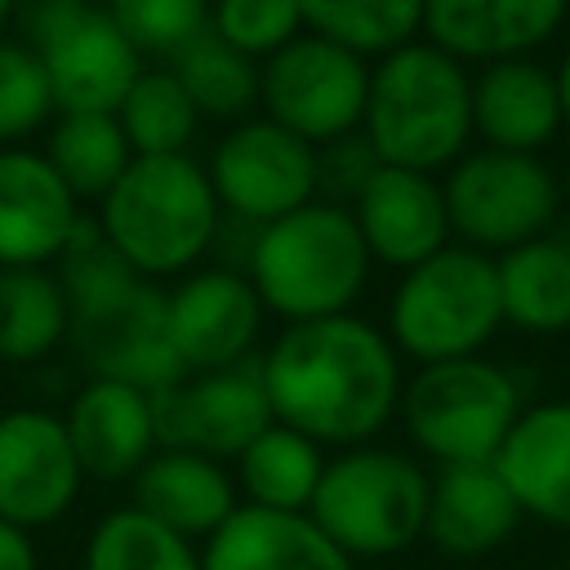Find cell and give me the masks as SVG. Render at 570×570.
Returning <instances> with one entry per match:
<instances>
[{
    "instance_id": "6da1fadb",
    "label": "cell",
    "mask_w": 570,
    "mask_h": 570,
    "mask_svg": "<svg viewBox=\"0 0 570 570\" xmlns=\"http://www.w3.org/2000/svg\"><path fill=\"white\" fill-rule=\"evenodd\" d=\"M272 419L321 450L370 445L401 410V352L365 316L285 325L258 356Z\"/></svg>"
},
{
    "instance_id": "7a4b0ae2",
    "label": "cell",
    "mask_w": 570,
    "mask_h": 570,
    "mask_svg": "<svg viewBox=\"0 0 570 570\" xmlns=\"http://www.w3.org/2000/svg\"><path fill=\"white\" fill-rule=\"evenodd\" d=\"M361 134L379 165L441 174L472 151V71L436 49L410 40L370 67Z\"/></svg>"
},
{
    "instance_id": "3957f363",
    "label": "cell",
    "mask_w": 570,
    "mask_h": 570,
    "mask_svg": "<svg viewBox=\"0 0 570 570\" xmlns=\"http://www.w3.org/2000/svg\"><path fill=\"white\" fill-rule=\"evenodd\" d=\"M98 227L107 245L142 276H178L218 240V196L209 169L187 151L134 156L116 187L98 200Z\"/></svg>"
},
{
    "instance_id": "277c9868",
    "label": "cell",
    "mask_w": 570,
    "mask_h": 570,
    "mask_svg": "<svg viewBox=\"0 0 570 570\" xmlns=\"http://www.w3.org/2000/svg\"><path fill=\"white\" fill-rule=\"evenodd\" d=\"M249 285L263 312L294 321L343 316L370 276V249L347 205L307 200L249 236Z\"/></svg>"
},
{
    "instance_id": "5b68a950",
    "label": "cell",
    "mask_w": 570,
    "mask_h": 570,
    "mask_svg": "<svg viewBox=\"0 0 570 570\" xmlns=\"http://www.w3.org/2000/svg\"><path fill=\"white\" fill-rule=\"evenodd\" d=\"M428 468L392 445H352L325 459L307 517L352 561H383L423 539Z\"/></svg>"
},
{
    "instance_id": "8992f818",
    "label": "cell",
    "mask_w": 570,
    "mask_h": 570,
    "mask_svg": "<svg viewBox=\"0 0 570 570\" xmlns=\"http://www.w3.org/2000/svg\"><path fill=\"white\" fill-rule=\"evenodd\" d=\"M499 330V267L490 254L468 245H445L419 267L401 272L387 298V338L414 365L481 356Z\"/></svg>"
},
{
    "instance_id": "52a82bcc",
    "label": "cell",
    "mask_w": 570,
    "mask_h": 570,
    "mask_svg": "<svg viewBox=\"0 0 570 570\" xmlns=\"http://www.w3.org/2000/svg\"><path fill=\"white\" fill-rule=\"evenodd\" d=\"M521 383L490 356L419 365L401 387V423L419 454L436 468L494 463L521 419Z\"/></svg>"
},
{
    "instance_id": "ba28073f",
    "label": "cell",
    "mask_w": 570,
    "mask_h": 570,
    "mask_svg": "<svg viewBox=\"0 0 570 570\" xmlns=\"http://www.w3.org/2000/svg\"><path fill=\"white\" fill-rule=\"evenodd\" d=\"M445 214H450V236L459 245L481 249L490 258L548 236L561 218V174L543 156H521V151H494V147H472L463 151L445 178Z\"/></svg>"
},
{
    "instance_id": "9c48e42d",
    "label": "cell",
    "mask_w": 570,
    "mask_h": 570,
    "mask_svg": "<svg viewBox=\"0 0 570 570\" xmlns=\"http://www.w3.org/2000/svg\"><path fill=\"white\" fill-rule=\"evenodd\" d=\"M370 94V62L325 36H294L258 67L263 116L312 147L361 129Z\"/></svg>"
},
{
    "instance_id": "30bf717a",
    "label": "cell",
    "mask_w": 570,
    "mask_h": 570,
    "mask_svg": "<svg viewBox=\"0 0 570 570\" xmlns=\"http://www.w3.org/2000/svg\"><path fill=\"white\" fill-rule=\"evenodd\" d=\"M67 338L89 379H116L151 396L187 379L165 334V294L138 272L89 298H76Z\"/></svg>"
},
{
    "instance_id": "8fae6325",
    "label": "cell",
    "mask_w": 570,
    "mask_h": 570,
    "mask_svg": "<svg viewBox=\"0 0 570 570\" xmlns=\"http://www.w3.org/2000/svg\"><path fill=\"white\" fill-rule=\"evenodd\" d=\"M218 209L245 227H267L316 200V147L267 116L232 125L209 160Z\"/></svg>"
},
{
    "instance_id": "7c38bea8",
    "label": "cell",
    "mask_w": 570,
    "mask_h": 570,
    "mask_svg": "<svg viewBox=\"0 0 570 570\" xmlns=\"http://www.w3.org/2000/svg\"><path fill=\"white\" fill-rule=\"evenodd\" d=\"M27 49H36L49 76L58 116H76V111L116 116V107L142 76V53L125 40V31L111 22L102 0L71 4L36 40H27Z\"/></svg>"
},
{
    "instance_id": "4fadbf2b",
    "label": "cell",
    "mask_w": 570,
    "mask_h": 570,
    "mask_svg": "<svg viewBox=\"0 0 570 570\" xmlns=\"http://www.w3.org/2000/svg\"><path fill=\"white\" fill-rule=\"evenodd\" d=\"M85 490L62 414L45 405H13L0 414V521L18 530L58 525Z\"/></svg>"
},
{
    "instance_id": "5bb4252c",
    "label": "cell",
    "mask_w": 570,
    "mask_h": 570,
    "mask_svg": "<svg viewBox=\"0 0 570 570\" xmlns=\"http://www.w3.org/2000/svg\"><path fill=\"white\" fill-rule=\"evenodd\" d=\"M156 436L160 450H196L218 463H236V454L267 428L272 405L263 392L258 361H240L232 370L187 374L174 387L156 392Z\"/></svg>"
},
{
    "instance_id": "9a60e30c",
    "label": "cell",
    "mask_w": 570,
    "mask_h": 570,
    "mask_svg": "<svg viewBox=\"0 0 570 570\" xmlns=\"http://www.w3.org/2000/svg\"><path fill=\"white\" fill-rule=\"evenodd\" d=\"M263 330V303L245 272L200 267L165 294V334L183 374L232 370L249 361Z\"/></svg>"
},
{
    "instance_id": "2e32d148",
    "label": "cell",
    "mask_w": 570,
    "mask_h": 570,
    "mask_svg": "<svg viewBox=\"0 0 570 570\" xmlns=\"http://www.w3.org/2000/svg\"><path fill=\"white\" fill-rule=\"evenodd\" d=\"M347 209L370 258L383 267L410 272L450 245V214L436 174L379 165Z\"/></svg>"
},
{
    "instance_id": "e0dca14e",
    "label": "cell",
    "mask_w": 570,
    "mask_h": 570,
    "mask_svg": "<svg viewBox=\"0 0 570 570\" xmlns=\"http://www.w3.org/2000/svg\"><path fill=\"white\" fill-rule=\"evenodd\" d=\"M80 223V200L31 147H0V267L58 263Z\"/></svg>"
},
{
    "instance_id": "ac0fdd59",
    "label": "cell",
    "mask_w": 570,
    "mask_h": 570,
    "mask_svg": "<svg viewBox=\"0 0 570 570\" xmlns=\"http://www.w3.org/2000/svg\"><path fill=\"white\" fill-rule=\"evenodd\" d=\"M570 13V0H423V40L485 67L503 58H534Z\"/></svg>"
},
{
    "instance_id": "d6986e66",
    "label": "cell",
    "mask_w": 570,
    "mask_h": 570,
    "mask_svg": "<svg viewBox=\"0 0 570 570\" xmlns=\"http://www.w3.org/2000/svg\"><path fill=\"white\" fill-rule=\"evenodd\" d=\"M62 423L85 481H134L138 468L160 450L151 392L116 379H89L71 396Z\"/></svg>"
},
{
    "instance_id": "ffe728a7",
    "label": "cell",
    "mask_w": 570,
    "mask_h": 570,
    "mask_svg": "<svg viewBox=\"0 0 570 570\" xmlns=\"http://www.w3.org/2000/svg\"><path fill=\"white\" fill-rule=\"evenodd\" d=\"M561 129V98L548 62L503 58L472 71V138H481V147L543 156Z\"/></svg>"
},
{
    "instance_id": "44dd1931",
    "label": "cell",
    "mask_w": 570,
    "mask_h": 570,
    "mask_svg": "<svg viewBox=\"0 0 570 570\" xmlns=\"http://www.w3.org/2000/svg\"><path fill=\"white\" fill-rule=\"evenodd\" d=\"M521 508L494 463H454L432 472L423 539L454 561L490 557L517 530Z\"/></svg>"
},
{
    "instance_id": "7402d4cb",
    "label": "cell",
    "mask_w": 570,
    "mask_h": 570,
    "mask_svg": "<svg viewBox=\"0 0 570 570\" xmlns=\"http://www.w3.org/2000/svg\"><path fill=\"white\" fill-rule=\"evenodd\" d=\"M129 490H134L129 503L138 512H147L151 521H160L165 530L191 543H205L209 534H218L227 517L240 508L227 463L205 459L196 450H156L138 468Z\"/></svg>"
},
{
    "instance_id": "603a6c76",
    "label": "cell",
    "mask_w": 570,
    "mask_h": 570,
    "mask_svg": "<svg viewBox=\"0 0 570 570\" xmlns=\"http://www.w3.org/2000/svg\"><path fill=\"white\" fill-rule=\"evenodd\" d=\"M521 517L570 530V401H534L494 454Z\"/></svg>"
},
{
    "instance_id": "cb8c5ba5",
    "label": "cell",
    "mask_w": 570,
    "mask_h": 570,
    "mask_svg": "<svg viewBox=\"0 0 570 570\" xmlns=\"http://www.w3.org/2000/svg\"><path fill=\"white\" fill-rule=\"evenodd\" d=\"M205 570H356L307 512L236 508L218 534L200 543Z\"/></svg>"
},
{
    "instance_id": "d4e9b609",
    "label": "cell",
    "mask_w": 570,
    "mask_h": 570,
    "mask_svg": "<svg viewBox=\"0 0 570 570\" xmlns=\"http://www.w3.org/2000/svg\"><path fill=\"white\" fill-rule=\"evenodd\" d=\"M503 325L552 338L570 330V236L557 227L494 258Z\"/></svg>"
},
{
    "instance_id": "484cf974",
    "label": "cell",
    "mask_w": 570,
    "mask_h": 570,
    "mask_svg": "<svg viewBox=\"0 0 570 570\" xmlns=\"http://www.w3.org/2000/svg\"><path fill=\"white\" fill-rule=\"evenodd\" d=\"M325 472V450L285 423H267L236 454V494L245 508L267 512H307Z\"/></svg>"
},
{
    "instance_id": "4316f807",
    "label": "cell",
    "mask_w": 570,
    "mask_h": 570,
    "mask_svg": "<svg viewBox=\"0 0 570 570\" xmlns=\"http://www.w3.org/2000/svg\"><path fill=\"white\" fill-rule=\"evenodd\" d=\"M71 334V303L49 267H0V361L31 365Z\"/></svg>"
},
{
    "instance_id": "83f0119b",
    "label": "cell",
    "mask_w": 570,
    "mask_h": 570,
    "mask_svg": "<svg viewBox=\"0 0 570 570\" xmlns=\"http://www.w3.org/2000/svg\"><path fill=\"white\" fill-rule=\"evenodd\" d=\"M80 570H205L200 548L134 503H120L94 521L80 548Z\"/></svg>"
},
{
    "instance_id": "f1b7e54d",
    "label": "cell",
    "mask_w": 570,
    "mask_h": 570,
    "mask_svg": "<svg viewBox=\"0 0 570 570\" xmlns=\"http://www.w3.org/2000/svg\"><path fill=\"white\" fill-rule=\"evenodd\" d=\"M45 160L58 169V178L71 187L76 200H102L116 187V178L129 169L134 151H129L116 116L76 111V116H58L49 125Z\"/></svg>"
},
{
    "instance_id": "f546056e",
    "label": "cell",
    "mask_w": 570,
    "mask_h": 570,
    "mask_svg": "<svg viewBox=\"0 0 570 570\" xmlns=\"http://www.w3.org/2000/svg\"><path fill=\"white\" fill-rule=\"evenodd\" d=\"M174 80L187 89L200 116L214 120H240L258 102V62L236 53L214 27L191 36L174 58H169Z\"/></svg>"
},
{
    "instance_id": "4dcf8cb0",
    "label": "cell",
    "mask_w": 570,
    "mask_h": 570,
    "mask_svg": "<svg viewBox=\"0 0 570 570\" xmlns=\"http://www.w3.org/2000/svg\"><path fill=\"white\" fill-rule=\"evenodd\" d=\"M303 31L361 58H383L423 36V0H298Z\"/></svg>"
},
{
    "instance_id": "1f68e13d",
    "label": "cell",
    "mask_w": 570,
    "mask_h": 570,
    "mask_svg": "<svg viewBox=\"0 0 570 570\" xmlns=\"http://www.w3.org/2000/svg\"><path fill=\"white\" fill-rule=\"evenodd\" d=\"M116 120L134 156H178L187 151L200 111L169 67H142V76L116 107Z\"/></svg>"
},
{
    "instance_id": "d6a6232c",
    "label": "cell",
    "mask_w": 570,
    "mask_h": 570,
    "mask_svg": "<svg viewBox=\"0 0 570 570\" xmlns=\"http://www.w3.org/2000/svg\"><path fill=\"white\" fill-rule=\"evenodd\" d=\"M53 111L49 76L36 49L0 36V147H22V138L45 129Z\"/></svg>"
},
{
    "instance_id": "836d02e7",
    "label": "cell",
    "mask_w": 570,
    "mask_h": 570,
    "mask_svg": "<svg viewBox=\"0 0 570 570\" xmlns=\"http://www.w3.org/2000/svg\"><path fill=\"white\" fill-rule=\"evenodd\" d=\"M214 0H102L125 40L147 58H174L191 36L209 27Z\"/></svg>"
},
{
    "instance_id": "e575fe53",
    "label": "cell",
    "mask_w": 570,
    "mask_h": 570,
    "mask_svg": "<svg viewBox=\"0 0 570 570\" xmlns=\"http://www.w3.org/2000/svg\"><path fill=\"white\" fill-rule=\"evenodd\" d=\"M209 27L245 58H272L294 36H303L298 0H214Z\"/></svg>"
},
{
    "instance_id": "d590c367",
    "label": "cell",
    "mask_w": 570,
    "mask_h": 570,
    "mask_svg": "<svg viewBox=\"0 0 570 570\" xmlns=\"http://www.w3.org/2000/svg\"><path fill=\"white\" fill-rule=\"evenodd\" d=\"M374 169H379V156L361 129L316 147V183H321V191H330L325 200H334V205H352Z\"/></svg>"
},
{
    "instance_id": "8d00e7d4",
    "label": "cell",
    "mask_w": 570,
    "mask_h": 570,
    "mask_svg": "<svg viewBox=\"0 0 570 570\" xmlns=\"http://www.w3.org/2000/svg\"><path fill=\"white\" fill-rule=\"evenodd\" d=\"M0 570H40L36 534L0 521Z\"/></svg>"
},
{
    "instance_id": "74e56055",
    "label": "cell",
    "mask_w": 570,
    "mask_h": 570,
    "mask_svg": "<svg viewBox=\"0 0 570 570\" xmlns=\"http://www.w3.org/2000/svg\"><path fill=\"white\" fill-rule=\"evenodd\" d=\"M552 80H557V98H561V125L570 129V45L561 49V58L552 67Z\"/></svg>"
},
{
    "instance_id": "f35d334b",
    "label": "cell",
    "mask_w": 570,
    "mask_h": 570,
    "mask_svg": "<svg viewBox=\"0 0 570 570\" xmlns=\"http://www.w3.org/2000/svg\"><path fill=\"white\" fill-rule=\"evenodd\" d=\"M13 22V0H0V31Z\"/></svg>"
},
{
    "instance_id": "ab89813d",
    "label": "cell",
    "mask_w": 570,
    "mask_h": 570,
    "mask_svg": "<svg viewBox=\"0 0 570 570\" xmlns=\"http://www.w3.org/2000/svg\"><path fill=\"white\" fill-rule=\"evenodd\" d=\"M561 205L570 209V165H566V174H561Z\"/></svg>"
},
{
    "instance_id": "60d3db41",
    "label": "cell",
    "mask_w": 570,
    "mask_h": 570,
    "mask_svg": "<svg viewBox=\"0 0 570 570\" xmlns=\"http://www.w3.org/2000/svg\"><path fill=\"white\" fill-rule=\"evenodd\" d=\"M566 570H570V557H566Z\"/></svg>"
}]
</instances>
